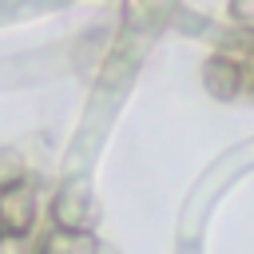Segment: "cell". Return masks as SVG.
I'll list each match as a JSON object with an SVG mask.
<instances>
[{
  "instance_id": "3",
  "label": "cell",
  "mask_w": 254,
  "mask_h": 254,
  "mask_svg": "<svg viewBox=\"0 0 254 254\" xmlns=\"http://www.w3.org/2000/svg\"><path fill=\"white\" fill-rule=\"evenodd\" d=\"M202 87L214 95V99H234L242 87H246V64L238 56H210L206 67H202Z\"/></svg>"
},
{
  "instance_id": "6",
  "label": "cell",
  "mask_w": 254,
  "mask_h": 254,
  "mask_svg": "<svg viewBox=\"0 0 254 254\" xmlns=\"http://www.w3.org/2000/svg\"><path fill=\"white\" fill-rule=\"evenodd\" d=\"M230 16H234V24L254 32V0H230Z\"/></svg>"
},
{
  "instance_id": "5",
  "label": "cell",
  "mask_w": 254,
  "mask_h": 254,
  "mask_svg": "<svg viewBox=\"0 0 254 254\" xmlns=\"http://www.w3.org/2000/svg\"><path fill=\"white\" fill-rule=\"evenodd\" d=\"M24 179H28V167H24V159H20L16 151L0 147V190L16 187V183H24Z\"/></svg>"
},
{
  "instance_id": "7",
  "label": "cell",
  "mask_w": 254,
  "mask_h": 254,
  "mask_svg": "<svg viewBox=\"0 0 254 254\" xmlns=\"http://www.w3.org/2000/svg\"><path fill=\"white\" fill-rule=\"evenodd\" d=\"M0 254H28L24 234H8V230H0Z\"/></svg>"
},
{
  "instance_id": "4",
  "label": "cell",
  "mask_w": 254,
  "mask_h": 254,
  "mask_svg": "<svg viewBox=\"0 0 254 254\" xmlns=\"http://www.w3.org/2000/svg\"><path fill=\"white\" fill-rule=\"evenodd\" d=\"M40 254H103V246L91 238V230H64V226H56L40 242Z\"/></svg>"
},
{
  "instance_id": "1",
  "label": "cell",
  "mask_w": 254,
  "mask_h": 254,
  "mask_svg": "<svg viewBox=\"0 0 254 254\" xmlns=\"http://www.w3.org/2000/svg\"><path fill=\"white\" fill-rule=\"evenodd\" d=\"M95 214H99V206H95V198H91V190H87L83 183H71V187L60 190L56 202H52V218H56V226H64V230H91Z\"/></svg>"
},
{
  "instance_id": "2",
  "label": "cell",
  "mask_w": 254,
  "mask_h": 254,
  "mask_svg": "<svg viewBox=\"0 0 254 254\" xmlns=\"http://www.w3.org/2000/svg\"><path fill=\"white\" fill-rule=\"evenodd\" d=\"M32 226H36V190H32V183L24 179V183L0 190V230L28 238Z\"/></svg>"
}]
</instances>
